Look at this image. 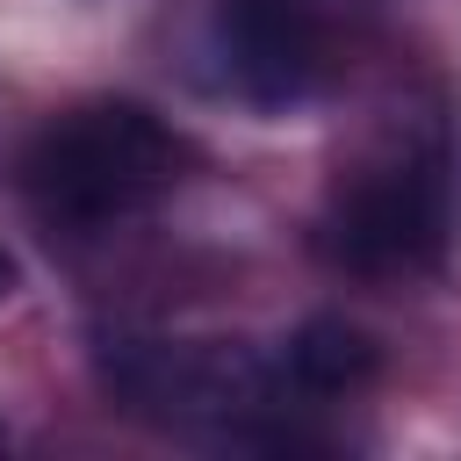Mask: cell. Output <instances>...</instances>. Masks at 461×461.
I'll use <instances>...</instances> for the list:
<instances>
[{
  "label": "cell",
  "instance_id": "6da1fadb",
  "mask_svg": "<svg viewBox=\"0 0 461 461\" xmlns=\"http://www.w3.org/2000/svg\"><path fill=\"white\" fill-rule=\"evenodd\" d=\"M187 166H194V144L173 122H158L144 101H79L29 137L22 187L36 216L101 230L166 202L187 180Z\"/></svg>",
  "mask_w": 461,
  "mask_h": 461
},
{
  "label": "cell",
  "instance_id": "52a82bcc",
  "mask_svg": "<svg viewBox=\"0 0 461 461\" xmlns=\"http://www.w3.org/2000/svg\"><path fill=\"white\" fill-rule=\"evenodd\" d=\"M0 447H7V425H0Z\"/></svg>",
  "mask_w": 461,
  "mask_h": 461
},
{
  "label": "cell",
  "instance_id": "3957f363",
  "mask_svg": "<svg viewBox=\"0 0 461 461\" xmlns=\"http://www.w3.org/2000/svg\"><path fill=\"white\" fill-rule=\"evenodd\" d=\"M101 389L158 425H223L245 411H267L281 396V367H267L252 346L223 339H108L101 346Z\"/></svg>",
  "mask_w": 461,
  "mask_h": 461
},
{
  "label": "cell",
  "instance_id": "8992f818",
  "mask_svg": "<svg viewBox=\"0 0 461 461\" xmlns=\"http://www.w3.org/2000/svg\"><path fill=\"white\" fill-rule=\"evenodd\" d=\"M14 288H22V267H14V252H7V245H0V303H7V295H14Z\"/></svg>",
  "mask_w": 461,
  "mask_h": 461
},
{
  "label": "cell",
  "instance_id": "5b68a950",
  "mask_svg": "<svg viewBox=\"0 0 461 461\" xmlns=\"http://www.w3.org/2000/svg\"><path fill=\"white\" fill-rule=\"evenodd\" d=\"M375 375H382V346L346 317H303L288 331V346H281V389L317 396V403L360 396Z\"/></svg>",
  "mask_w": 461,
  "mask_h": 461
},
{
  "label": "cell",
  "instance_id": "7a4b0ae2",
  "mask_svg": "<svg viewBox=\"0 0 461 461\" xmlns=\"http://www.w3.org/2000/svg\"><path fill=\"white\" fill-rule=\"evenodd\" d=\"M447 238H454V187H447L439 151H403V158L360 166L353 180H339L331 216H324V252L367 281L439 267Z\"/></svg>",
  "mask_w": 461,
  "mask_h": 461
},
{
  "label": "cell",
  "instance_id": "277c9868",
  "mask_svg": "<svg viewBox=\"0 0 461 461\" xmlns=\"http://www.w3.org/2000/svg\"><path fill=\"white\" fill-rule=\"evenodd\" d=\"M216 50L252 108H303L331 72L317 0H216Z\"/></svg>",
  "mask_w": 461,
  "mask_h": 461
}]
</instances>
